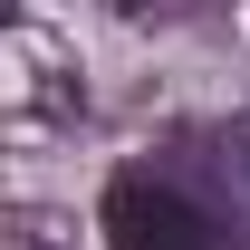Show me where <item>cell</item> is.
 Returning <instances> with one entry per match:
<instances>
[{
  "label": "cell",
  "instance_id": "1",
  "mask_svg": "<svg viewBox=\"0 0 250 250\" xmlns=\"http://www.w3.org/2000/svg\"><path fill=\"white\" fill-rule=\"evenodd\" d=\"M106 250H221V221L164 164H135L106 183Z\"/></svg>",
  "mask_w": 250,
  "mask_h": 250
},
{
  "label": "cell",
  "instance_id": "2",
  "mask_svg": "<svg viewBox=\"0 0 250 250\" xmlns=\"http://www.w3.org/2000/svg\"><path fill=\"white\" fill-rule=\"evenodd\" d=\"M10 250H39V241H10Z\"/></svg>",
  "mask_w": 250,
  "mask_h": 250
}]
</instances>
